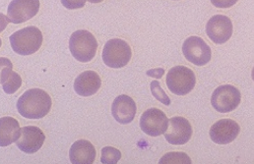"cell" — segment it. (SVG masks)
<instances>
[{
  "label": "cell",
  "instance_id": "6da1fadb",
  "mask_svg": "<svg viewBox=\"0 0 254 164\" xmlns=\"http://www.w3.org/2000/svg\"><path fill=\"white\" fill-rule=\"evenodd\" d=\"M50 95L41 89L25 92L17 102L18 112L28 119H41L49 114L52 109Z\"/></svg>",
  "mask_w": 254,
  "mask_h": 164
},
{
  "label": "cell",
  "instance_id": "7a4b0ae2",
  "mask_svg": "<svg viewBox=\"0 0 254 164\" xmlns=\"http://www.w3.org/2000/svg\"><path fill=\"white\" fill-rule=\"evenodd\" d=\"M10 45L14 53L19 55H31L37 53L43 44V34L37 27H26L10 36Z\"/></svg>",
  "mask_w": 254,
  "mask_h": 164
},
{
  "label": "cell",
  "instance_id": "3957f363",
  "mask_svg": "<svg viewBox=\"0 0 254 164\" xmlns=\"http://www.w3.org/2000/svg\"><path fill=\"white\" fill-rule=\"evenodd\" d=\"M69 50L76 60L86 63L95 57L98 50V43L93 34L86 30H79L71 35Z\"/></svg>",
  "mask_w": 254,
  "mask_h": 164
},
{
  "label": "cell",
  "instance_id": "277c9868",
  "mask_svg": "<svg viewBox=\"0 0 254 164\" xmlns=\"http://www.w3.org/2000/svg\"><path fill=\"white\" fill-rule=\"evenodd\" d=\"M168 89L177 96H186L194 89L196 78L190 68L186 66L173 67L166 80Z\"/></svg>",
  "mask_w": 254,
  "mask_h": 164
},
{
  "label": "cell",
  "instance_id": "5b68a950",
  "mask_svg": "<svg viewBox=\"0 0 254 164\" xmlns=\"http://www.w3.org/2000/svg\"><path fill=\"white\" fill-rule=\"evenodd\" d=\"M131 48L121 39L110 40L103 50L104 63L111 68L119 69L127 66L131 59Z\"/></svg>",
  "mask_w": 254,
  "mask_h": 164
},
{
  "label": "cell",
  "instance_id": "8992f818",
  "mask_svg": "<svg viewBox=\"0 0 254 164\" xmlns=\"http://www.w3.org/2000/svg\"><path fill=\"white\" fill-rule=\"evenodd\" d=\"M242 100L240 91L232 85L218 87L211 98L212 107L221 113H228L236 109Z\"/></svg>",
  "mask_w": 254,
  "mask_h": 164
},
{
  "label": "cell",
  "instance_id": "52a82bcc",
  "mask_svg": "<svg viewBox=\"0 0 254 164\" xmlns=\"http://www.w3.org/2000/svg\"><path fill=\"white\" fill-rule=\"evenodd\" d=\"M169 120L165 112L158 109L146 110L140 119L141 130L151 137H159L166 133Z\"/></svg>",
  "mask_w": 254,
  "mask_h": 164
},
{
  "label": "cell",
  "instance_id": "ba28073f",
  "mask_svg": "<svg viewBox=\"0 0 254 164\" xmlns=\"http://www.w3.org/2000/svg\"><path fill=\"white\" fill-rule=\"evenodd\" d=\"M183 53L187 60L196 66H204L211 60V49L199 37H190L184 43Z\"/></svg>",
  "mask_w": 254,
  "mask_h": 164
},
{
  "label": "cell",
  "instance_id": "9c48e42d",
  "mask_svg": "<svg viewBox=\"0 0 254 164\" xmlns=\"http://www.w3.org/2000/svg\"><path fill=\"white\" fill-rule=\"evenodd\" d=\"M206 34L213 43L223 45L227 43L233 35V23L227 16L215 15L206 25Z\"/></svg>",
  "mask_w": 254,
  "mask_h": 164
},
{
  "label": "cell",
  "instance_id": "30bf717a",
  "mask_svg": "<svg viewBox=\"0 0 254 164\" xmlns=\"http://www.w3.org/2000/svg\"><path fill=\"white\" fill-rule=\"evenodd\" d=\"M40 0H12L7 9V16L13 24H22L38 14Z\"/></svg>",
  "mask_w": 254,
  "mask_h": 164
},
{
  "label": "cell",
  "instance_id": "8fae6325",
  "mask_svg": "<svg viewBox=\"0 0 254 164\" xmlns=\"http://www.w3.org/2000/svg\"><path fill=\"white\" fill-rule=\"evenodd\" d=\"M192 136V127L188 119L182 116H176L169 120L168 130L165 138L171 145L181 146L187 144Z\"/></svg>",
  "mask_w": 254,
  "mask_h": 164
},
{
  "label": "cell",
  "instance_id": "7c38bea8",
  "mask_svg": "<svg viewBox=\"0 0 254 164\" xmlns=\"http://www.w3.org/2000/svg\"><path fill=\"white\" fill-rule=\"evenodd\" d=\"M44 132L36 126H26L21 129V134L16 142L20 151L28 155H33L40 151L45 143Z\"/></svg>",
  "mask_w": 254,
  "mask_h": 164
},
{
  "label": "cell",
  "instance_id": "4fadbf2b",
  "mask_svg": "<svg viewBox=\"0 0 254 164\" xmlns=\"http://www.w3.org/2000/svg\"><path fill=\"white\" fill-rule=\"evenodd\" d=\"M241 127L232 119H222L217 121L210 129L211 140L218 145H228L234 142L239 136Z\"/></svg>",
  "mask_w": 254,
  "mask_h": 164
},
{
  "label": "cell",
  "instance_id": "5bb4252c",
  "mask_svg": "<svg viewBox=\"0 0 254 164\" xmlns=\"http://www.w3.org/2000/svg\"><path fill=\"white\" fill-rule=\"evenodd\" d=\"M136 111L135 102L127 95L119 96L112 106L113 116L121 124L131 123L135 118Z\"/></svg>",
  "mask_w": 254,
  "mask_h": 164
},
{
  "label": "cell",
  "instance_id": "9a60e30c",
  "mask_svg": "<svg viewBox=\"0 0 254 164\" xmlns=\"http://www.w3.org/2000/svg\"><path fill=\"white\" fill-rule=\"evenodd\" d=\"M102 80L94 71H85L81 73L74 82V91L81 97H91L100 90Z\"/></svg>",
  "mask_w": 254,
  "mask_h": 164
},
{
  "label": "cell",
  "instance_id": "2e32d148",
  "mask_svg": "<svg viewBox=\"0 0 254 164\" xmlns=\"http://www.w3.org/2000/svg\"><path fill=\"white\" fill-rule=\"evenodd\" d=\"M96 150L87 140L75 142L69 151L70 162L73 164H92L96 159Z\"/></svg>",
  "mask_w": 254,
  "mask_h": 164
},
{
  "label": "cell",
  "instance_id": "e0dca14e",
  "mask_svg": "<svg viewBox=\"0 0 254 164\" xmlns=\"http://www.w3.org/2000/svg\"><path fill=\"white\" fill-rule=\"evenodd\" d=\"M1 85L3 91L8 95L16 93L22 85L20 75L12 70V63L7 58H1Z\"/></svg>",
  "mask_w": 254,
  "mask_h": 164
},
{
  "label": "cell",
  "instance_id": "ac0fdd59",
  "mask_svg": "<svg viewBox=\"0 0 254 164\" xmlns=\"http://www.w3.org/2000/svg\"><path fill=\"white\" fill-rule=\"evenodd\" d=\"M21 134L19 122L12 117L0 119V147H7L16 143Z\"/></svg>",
  "mask_w": 254,
  "mask_h": 164
},
{
  "label": "cell",
  "instance_id": "d6986e66",
  "mask_svg": "<svg viewBox=\"0 0 254 164\" xmlns=\"http://www.w3.org/2000/svg\"><path fill=\"white\" fill-rule=\"evenodd\" d=\"M159 164H191L190 157L185 154V153H169L167 155H165L159 162Z\"/></svg>",
  "mask_w": 254,
  "mask_h": 164
},
{
  "label": "cell",
  "instance_id": "ffe728a7",
  "mask_svg": "<svg viewBox=\"0 0 254 164\" xmlns=\"http://www.w3.org/2000/svg\"><path fill=\"white\" fill-rule=\"evenodd\" d=\"M121 159H122V154L116 148L106 147L102 150V158H101L102 164H118Z\"/></svg>",
  "mask_w": 254,
  "mask_h": 164
},
{
  "label": "cell",
  "instance_id": "44dd1931",
  "mask_svg": "<svg viewBox=\"0 0 254 164\" xmlns=\"http://www.w3.org/2000/svg\"><path fill=\"white\" fill-rule=\"evenodd\" d=\"M151 92H152V95L155 97V99H157L163 105H165V106L171 105L170 98L166 95V93L164 92V90L162 89V87L158 81H153L151 83Z\"/></svg>",
  "mask_w": 254,
  "mask_h": 164
},
{
  "label": "cell",
  "instance_id": "7402d4cb",
  "mask_svg": "<svg viewBox=\"0 0 254 164\" xmlns=\"http://www.w3.org/2000/svg\"><path fill=\"white\" fill-rule=\"evenodd\" d=\"M87 0H62V3L66 9H80L85 6Z\"/></svg>",
  "mask_w": 254,
  "mask_h": 164
},
{
  "label": "cell",
  "instance_id": "603a6c76",
  "mask_svg": "<svg viewBox=\"0 0 254 164\" xmlns=\"http://www.w3.org/2000/svg\"><path fill=\"white\" fill-rule=\"evenodd\" d=\"M239 0H211V3L217 8H231Z\"/></svg>",
  "mask_w": 254,
  "mask_h": 164
},
{
  "label": "cell",
  "instance_id": "cb8c5ba5",
  "mask_svg": "<svg viewBox=\"0 0 254 164\" xmlns=\"http://www.w3.org/2000/svg\"><path fill=\"white\" fill-rule=\"evenodd\" d=\"M88 1L91 2V3H100V2H102L104 0H88Z\"/></svg>",
  "mask_w": 254,
  "mask_h": 164
},
{
  "label": "cell",
  "instance_id": "d4e9b609",
  "mask_svg": "<svg viewBox=\"0 0 254 164\" xmlns=\"http://www.w3.org/2000/svg\"><path fill=\"white\" fill-rule=\"evenodd\" d=\"M252 77H253V80L254 81V70H253V74H252Z\"/></svg>",
  "mask_w": 254,
  "mask_h": 164
}]
</instances>
